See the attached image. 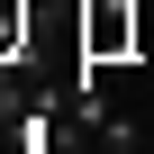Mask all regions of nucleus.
Wrapping results in <instances>:
<instances>
[{
  "instance_id": "nucleus-1",
  "label": "nucleus",
  "mask_w": 154,
  "mask_h": 154,
  "mask_svg": "<svg viewBox=\"0 0 154 154\" xmlns=\"http://www.w3.org/2000/svg\"><path fill=\"white\" fill-rule=\"evenodd\" d=\"M0 63H36V9L0 0Z\"/></svg>"
},
{
  "instance_id": "nucleus-2",
  "label": "nucleus",
  "mask_w": 154,
  "mask_h": 154,
  "mask_svg": "<svg viewBox=\"0 0 154 154\" xmlns=\"http://www.w3.org/2000/svg\"><path fill=\"white\" fill-rule=\"evenodd\" d=\"M91 136H100V154H136V145H145V127H136V118H127L118 100H109V109L91 118Z\"/></svg>"
},
{
  "instance_id": "nucleus-3",
  "label": "nucleus",
  "mask_w": 154,
  "mask_h": 154,
  "mask_svg": "<svg viewBox=\"0 0 154 154\" xmlns=\"http://www.w3.org/2000/svg\"><path fill=\"white\" fill-rule=\"evenodd\" d=\"M72 9H91V0H72Z\"/></svg>"
}]
</instances>
